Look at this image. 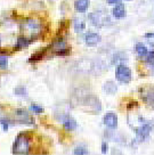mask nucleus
<instances>
[{
	"mask_svg": "<svg viewBox=\"0 0 154 155\" xmlns=\"http://www.w3.org/2000/svg\"><path fill=\"white\" fill-rule=\"evenodd\" d=\"M82 105L85 107V111L89 112V113H94L96 114L98 112H101L102 105L99 99L95 96H87L83 101H82Z\"/></svg>",
	"mask_w": 154,
	"mask_h": 155,
	"instance_id": "3",
	"label": "nucleus"
},
{
	"mask_svg": "<svg viewBox=\"0 0 154 155\" xmlns=\"http://www.w3.org/2000/svg\"><path fill=\"white\" fill-rule=\"evenodd\" d=\"M69 54H70V49L69 48H63L55 51V55H57V56H66Z\"/></svg>",
	"mask_w": 154,
	"mask_h": 155,
	"instance_id": "26",
	"label": "nucleus"
},
{
	"mask_svg": "<svg viewBox=\"0 0 154 155\" xmlns=\"http://www.w3.org/2000/svg\"><path fill=\"white\" fill-rule=\"evenodd\" d=\"M107 1V4H110V5H113V4H116L119 0H106Z\"/></svg>",
	"mask_w": 154,
	"mask_h": 155,
	"instance_id": "28",
	"label": "nucleus"
},
{
	"mask_svg": "<svg viewBox=\"0 0 154 155\" xmlns=\"http://www.w3.org/2000/svg\"><path fill=\"white\" fill-rule=\"evenodd\" d=\"M63 127H64V129L68 131H73L77 129V121L74 120V119H72V117H70V116H68L64 121H63Z\"/></svg>",
	"mask_w": 154,
	"mask_h": 155,
	"instance_id": "14",
	"label": "nucleus"
},
{
	"mask_svg": "<svg viewBox=\"0 0 154 155\" xmlns=\"http://www.w3.org/2000/svg\"><path fill=\"white\" fill-rule=\"evenodd\" d=\"M30 110L33 112V113H35V114H41V113H43V108L40 105H37V104H32L30 106Z\"/></svg>",
	"mask_w": 154,
	"mask_h": 155,
	"instance_id": "25",
	"label": "nucleus"
},
{
	"mask_svg": "<svg viewBox=\"0 0 154 155\" xmlns=\"http://www.w3.org/2000/svg\"><path fill=\"white\" fill-rule=\"evenodd\" d=\"M15 116H16V120L21 123H23V124H34L33 117L30 115L25 110H16Z\"/></svg>",
	"mask_w": 154,
	"mask_h": 155,
	"instance_id": "7",
	"label": "nucleus"
},
{
	"mask_svg": "<svg viewBox=\"0 0 154 155\" xmlns=\"http://www.w3.org/2000/svg\"><path fill=\"white\" fill-rule=\"evenodd\" d=\"M8 66V57L6 55L0 54V68L1 70H6Z\"/></svg>",
	"mask_w": 154,
	"mask_h": 155,
	"instance_id": "21",
	"label": "nucleus"
},
{
	"mask_svg": "<svg viewBox=\"0 0 154 155\" xmlns=\"http://www.w3.org/2000/svg\"><path fill=\"white\" fill-rule=\"evenodd\" d=\"M135 50L137 55H138V57L139 58H144L149 55V49L146 48V46H144V44H142V42H138V44L135 46Z\"/></svg>",
	"mask_w": 154,
	"mask_h": 155,
	"instance_id": "16",
	"label": "nucleus"
},
{
	"mask_svg": "<svg viewBox=\"0 0 154 155\" xmlns=\"http://www.w3.org/2000/svg\"><path fill=\"white\" fill-rule=\"evenodd\" d=\"M116 78L119 82L127 84L131 81V70L123 64H119L116 68Z\"/></svg>",
	"mask_w": 154,
	"mask_h": 155,
	"instance_id": "4",
	"label": "nucleus"
},
{
	"mask_svg": "<svg viewBox=\"0 0 154 155\" xmlns=\"http://www.w3.org/2000/svg\"><path fill=\"white\" fill-rule=\"evenodd\" d=\"M112 14H113V16L118 19H121V18H123V17H126L125 5H123V4H119V5H116V7L113 8V10H112Z\"/></svg>",
	"mask_w": 154,
	"mask_h": 155,
	"instance_id": "13",
	"label": "nucleus"
},
{
	"mask_svg": "<svg viewBox=\"0 0 154 155\" xmlns=\"http://www.w3.org/2000/svg\"><path fill=\"white\" fill-rule=\"evenodd\" d=\"M140 97L151 108H154V89L142 88L140 89Z\"/></svg>",
	"mask_w": 154,
	"mask_h": 155,
	"instance_id": "8",
	"label": "nucleus"
},
{
	"mask_svg": "<svg viewBox=\"0 0 154 155\" xmlns=\"http://www.w3.org/2000/svg\"><path fill=\"white\" fill-rule=\"evenodd\" d=\"M88 18L90 19V22L92 23V25H95L97 28H102V26H104L105 25L106 22H109V17H106L105 14H103V13H92V14H89L88 16Z\"/></svg>",
	"mask_w": 154,
	"mask_h": 155,
	"instance_id": "6",
	"label": "nucleus"
},
{
	"mask_svg": "<svg viewBox=\"0 0 154 155\" xmlns=\"http://www.w3.org/2000/svg\"><path fill=\"white\" fill-rule=\"evenodd\" d=\"M153 129V123L152 122H145L143 121V123L139 127L135 128L136 132V138L138 141H144L147 137L149 136L151 131Z\"/></svg>",
	"mask_w": 154,
	"mask_h": 155,
	"instance_id": "5",
	"label": "nucleus"
},
{
	"mask_svg": "<svg viewBox=\"0 0 154 155\" xmlns=\"http://www.w3.org/2000/svg\"><path fill=\"white\" fill-rule=\"evenodd\" d=\"M103 122H104V124H105L109 129H111V130H114L116 129V127H118V116H116V113H106L104 117H103Z\"/></svg>",
	"mask_w": 154,
	"mask_h": 155,
	"instance_id": "9",
	"label": "nucleus"
},
{
	"mask_svg": "<svg viewBox=\"0 0 154 155\" xmlns=\"http://www.w3.org/2000/svg\"><path fill=\"white\" fill-rule=\"evenodd\" d=\"M101 35L98 33H95V32H88L85 35V42L88 47H95L101 42Z\"/></svg>",
	"mask_w": 154,
	"mask_h": 155,
	"instance_id": "10",
	"label": "nucleus"
},
{
	"mask_svg": "<svg viewBox=\"0 0 154 155\" xmlns=\"http://www.w3.org/2000/svg\"><path fill=\"white\" fill-rule=\"evenodd\" d=\"M52 48L56 51V50H59V49L66 48V41L64 38H58L57 40H55L53 44H52Z\"/></svg>",
	"mask_w": 154,
	"mask_h": 155,
	"instance_id": "18",
	"label": "nucleus"
},
{
	"mask_svg": "<svg viewBox=\"0 0 154 155\" xmlns=\"http://www.w3.org/2000/svg\"><path fill=\"white\" fill-rule=\"evenodd\" d=\"M103 90H104V92L107 94V95H114V94L118 91V87H116V84L113 82V81H107V82L104 83Z\"/></svg>",
	"mask_w": 154,
	"mask_h": 155,
	"instance_id": "15",
	"label": "nucleus"
},
{
	"mask_svg": "<svg viewBox=\"0 0 154 155\" xmlns=\"http://www.w3.org/2000/svg\"><path fill=\"white\" fill-rule=\"evenodd\" d=\"M73 153H74L75 155H86V154H88L89 152L87 150V148L85 147V146H78V147L74 148Z\"/></svg>",
	"mask_w": 154,
	"mask_h": 155,
	"instance_id": "22",
	"label": "nucleus"
},
{
	"mask_svg": "<svg viewBox=\"0 0 154 155\" xmlns=\"http://www.w3.org/2000/svg\"><path fill=\"white\" fill-rule=\"evenodd\" d=\"M10 123H12V121H10L9 119H6V117L0 119V124H1V128H2V130L4 131L8 130V127H9Z\"/></svg>",
	"mask_w": 154,
	"mask_h": 155,
	"instance_id": "24",
	"label": "nucleus"
},
{
	"mask_svg": "<svg viewBox=\"0 0 154 155\" xmlns=\"http://www.w3.org/2000/svg\"><path fill=\"white\" fill-rule=\"evenodd\" d=\"M73 28H74V31L79 33V32H82L83 30L86 29V23L82 18L75 17L73 19Z\"/></svg>",
	"mask_w": 154,
	"mask_h": 155,
	"instance_id": "17",
	"label": "nucleus"
},
{
	"mask_svg": "<svg viewBox=\"0 0 154 155\" xmlns=\"http://www.w3.org/2000/svg\"><path fill=\"white\" fill-rule=\"evenodd\" d=\"M21 29L23 30V32L28 33L30 35V38L34 40L39 37V33L41 31V23L38 19L34 18H29L26 19L24 23H22Z\"/></svg>",
	"mask_w": 154,
	"mask_h": 155,
	"instance_id": "2",
	"label": "nucleus"
},
{
	"mask_svg": "<svg viewBox=\"0 0 154 155\" xmlns=\"http://www.w3.org/2000/svg\"><path fill=\"white\" fill-rule=\"evenodd\" d=\"M107 150H109L107 143H105V141H104V143L102 144V153H103V154H106V153H107Z\"/></svg>",
	"mask_w": 154,
	"mask_h": 155,
	"instance_id": "27",
	"label": "nucleus"
},
{
	"mask_svg": "<svg viewBox=\"0 0 154 155\" xmlns=\"http://www.w3.org/2000/svg\"><path fill=\"white\" fill-rule=\"evenodd\" d=\"M0 46H1V35H0Z\"/></svg>",
	"mask_w": 154,
	"mask_h": 155,
	"instance_id": "29",
	"label": "nucleus"
},
{
	"mask_svg": "<svg viewBox=\"0 0 154 155\" xmlns=\"http://www.w3.org/2000/svg\"><path fill=\"white\" fill-rule=\"evenodd\" d=\"M32 42V39L29 38V37H25V35H22L17 39L16 41V45H15V49L16 50H19V49L26 48Z\"/></svg>",
	"mask_w": 154,
	"mask_h": 155,
	"instance_id": "12",
	"label": "nucleus"
},
{
	"mask_svg": "<svg viewBox=\"0 0 154 155\" xmlns=\"http://www.w3.org/2000/svg\"><path fill=\"white\" fill-rule=\"evenodd\" d=\"M90 5V0H75L74 2V8L78 13H86L87 9L89 8Z\"/></svg>",
	"mask_w": 154,
	"mask_h": 155,
	"instance_id": "11",
	"label": "nucleus"
},
{
	"mask_svg": "<svg viewBox=\"0 0 154 155\" xmlns=\"http://www.w3.org/2000/svg\"><path fill=\"white\" fill-rule=\"evenodd\" d=\"M45 54H46V49H41V50H39L37 53H34L31 57L29 58L30 62H38L40 59H42L43 56H45Z\"/></svg>",
	"mask_w": 154,
	"mask_h": 155,
	"instance_id": "19",
	"label": "nucleus"
},
{
	"mask_svg": "<svg viewBox=\"0 0 154 155\" xmlns=\"http://www.w3.org/2000/svg\"><path fill=\"white\" fill-rule=\"evenodd\" d=\"M145 62L149 65V68H152L153 74H154V51H149V55L145 57Z\"/></svg>",
	"mask_w": 154,
	"mask_h": 155,
	"instance_id": "20",
	"label": "nucleus"
},
{
	"mask_svg": "<svg viewBox=\"0 0 154 155\" xmlns=\"http://www.w3.org/2000/svg\"><path fill=\"white\" fill-rule=\"evenodd\" d=\"M14 92L16 96H26V95H28V90H26V88L23 87V86H22V87H16Z\"/></svg>",
	"mask_w": 154,
	"mask_h": 155,
	"instance_id": "23",
	"label": "nucleus"
},
{
	"mask_svg": "<svg viewBox=\"0 0 154 155\" xmlns=\"http://www.w3.org/2000/svg\"><path fill=\"white\" fill-rule=\"evenodd\" d=\"M31 152V135L29 132H21L15 138L12 153L15 155H25Z\"/></svg>",
	"mask_w": 154,
	"mask_h": 155,
	"instance_id": "1",
	"label": "nucleus"
}]
</instances>
